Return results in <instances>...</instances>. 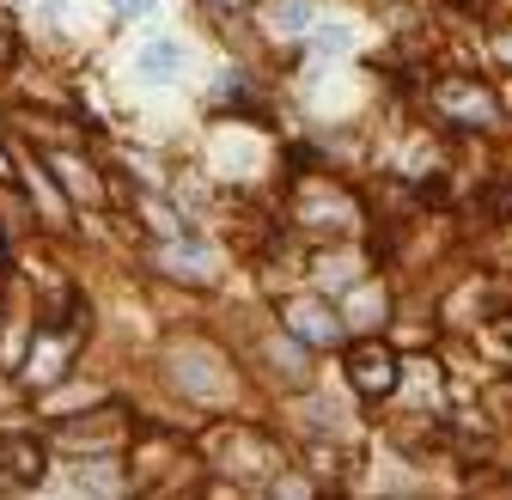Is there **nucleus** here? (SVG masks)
Wrapping results in <instances>:
<instances>
[{
	"label": "nucleus",
	"instance_id": "nucleus-1",
	"mask_svg": "<svg viewBox=\"0 0 512 500\" xmlns=\"http://www.w3.org/2000/svg\"><path fill=\"white\" fill-rule=\"evenodd\" d=\"M433 110L452 122V129H476V135H494L500 122H506L500 98H494L482 80H439V86H433Z\"/></svg>",
	"mask_w": 512,
	"mask_h": 500
},
{
	"label": "nucleus",
	"instance_id": "nucleus-2",
	"mask_svg": "<svg viewBox=\"0 0 512 500\" xmlns=\"http://www.w3.org/2000/svg\"><path fill=\"white\" fill-rule=\"evenodd\" d=\"M348 385H354V397L384 403V397L403 385V360H397V348H384L378 336L348 342Z\"/></svg>",
	"mask_w": 512,
	"mask_h": 500
},
{
	"label": "nucleus",
	"instance_id": "nucleus-3",
	"mask_svg": "<svg viewBox=\"0 0 512 500\" xmlns=\"http://www.w3.org/2000/svg\"><path fill=\"white\" fill-rule=\"evenodd\" d=\"M281 324H287V336L305 342V348H336V342H342V318H336L330 299H287V305H281Z\"/></svg>",
	"mask_w": 512,
	"mask_h": 500
},
{
	"label": "nucleus",
	"instance_id": "nucleus-4",
	"mask_svg": "<svg viewBox=\"0 0 512 500\" xmlns=\"http://www.w3.org/2000/svg\"><path fill=\"white\" fill-rule=\"evenodd\" d=\"M49 470L43 446L25 440V433H0V488H37Z\"/></svg>",
	"mask_w": 512,
	"mask_h": 500
},
{
	"label": "nucleus",
	"instance_id": "nucleus-5",
	"mask_svg": "<svg viewBox=\"0 0 512 500\" xmlns=\"http://www.w3.org/2000/svg\"><path fill=\"white\" fill-rule=\"evenodd\" d=\"M183 68H189V49L165 31V37H147L141 49H135V74L147 80V86H171V80H183Z\"/></svg>",
	"mask_w": 512,
	"mask_h": 500
},
{
	"label": "nucleus",
	"instance_id": "nucleus-6",
	"mask_svg": "<svg viewBox=\"0 0 512 500\" xmlns=\"http://www.w3.org/2000/svg\"><path fill=\"white\" fill-rule=\"evenodd\" d=\"M159 269H177V281H208L214 275V257L202 244H165L159 250Z\"/></svg>",
	"mask_w": 512,
	"mask_h": 500
},
{
	"label": "nucleus",
	"instance_id": "nucleus-7",
	"mask_svg": "<svg viewBox=\"0 0 512 500\" xmlns=\"http://www.w3.org/2000/svg\"><path fill=\"white\" fill-rule=\"evenodd\" d=\"M153 0H110V13H122V19H135V13H147Z\"/></svg>",
	"mask_w": 512,
	"mask_h": 500
},
{
	"label": "nucleus",
	"instance_id": "nucleus-8",
	"mask_svg": "<svg viewBox=\"0 0 512 500\" xmlns=\"http://www.w3.org/2000/svg\"><path fill=\"white\" fill-rule=\"evenodd\" d=\"M0 183H19V165L7 159V147H0Z\"/></svg>",
	"mask_w": 512,
	"mask_h": 500
},
{
	"label": "nucleus",
	"instance_id": "nucleus-9",
	"mask_svg": "<svg viewBox=\"0 0 512 500\" xmlns=\"http://www.w3.org/2000/svg\"><path fill=\"white\" fill-rule=\"evenodd\" d=\"M226 7H244V0H226Z\"/></svg>",
	"mask_w": 512,
	"mask_h": 500
}]
</instances>
